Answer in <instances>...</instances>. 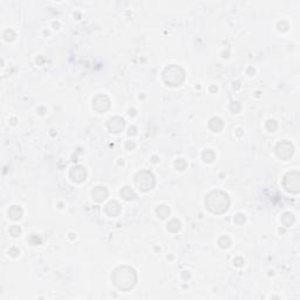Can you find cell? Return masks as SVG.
I'll list each match as a JSON object with an SVG mask.
<instances>
[{
  "label": "cell",
  "mask_w": 300,
  "mask_h": 300,
  "mask_svg": "<svg viewBox=\"0 0 300 300\" xmlns=\"http://www.w3.org/2000/svg\"><path fill=\"white\" fill-rule=\"evenodd\" d=\"M228 204H229V200L228 196L222 192H212L211 195H209L208 198V205L209 209L212 210L215 205L216 209H215V212H223L224 210L228 209Z\"/></svg>",
  "instance_id": "1"
}]
</instances>
